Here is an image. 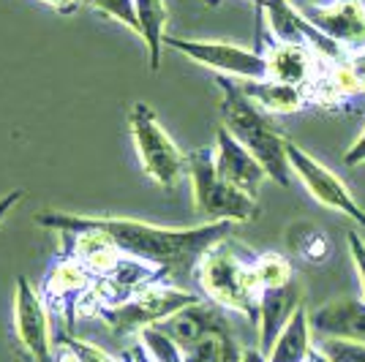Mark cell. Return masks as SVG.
<instances>
[{
	"instance_id": "obj_9",
	"label": "cell",
	"mask_w": 365,
	"mask_h": 362,
	"mask_svg": "<svg viewBox=\"0 0 365 362\" xmlns=\"http://www.w3.org/2000/svg\"><path fill=\"white\" fill-rule=\"evenodd\" d=\"M257 11L267 19V28L273 33V41L284 44H305L311 46L327 66L346 63L349 52L344 46H338L333 38H327L324 33L300 11L292 0H254Z\"/></svg>"
},
{
	"instance_id": "obj_18",
	"label": "cell",
	"mask_w": 365,
	"mask_h": 362,
	"mask_svg": "<svg viewBox=\"0 0 365 362\" xmlns=\"http://www.w3.org/2000/svg\"><path fill=\"white\" fill-rule=\"evenodd\" d=\"M314 351V330H311V311L305 302L294 311L289 324L275 338L273 348L267 351V362H308Z\"/></svg>"
},
{
	"instance_id": "obj_1",
	"label": "cell",
	"mask_w": 365,
	"mask_h": 362,
	"mask_svg": "<svg viewBox=\"0 0 365 362\" xmlns=\"http://www.w3.org/2000/svg\"><path fill=\"white\" fill-rule=\"evenodd\" d=\"M36 224L49 232H74V229H91L104 234L120 254L139 259L155 270L167 272L169 278L194 275L202 257L229 240L235 224L232 221H207L199 227L175 229L155 227L137 218H118V215H76L63 210H44L36 215Z\"/></svg>"
},
{
	"instance_id": "obj_2",
	"label": "cell",
	"mask_w": 365,
	"mask_h": 362,
	"mask_svg": "<svg viewBox=\"0 0 365 362\" xmlns=\"http://www.w3.org/2000/svg\"><path fill=\"white\" fill-rule=\"evenodd\" d=\"M218 90H221V118H224V128L235 136L245 150L264 166L267 177L289 188L292 185V166L287 158V139L273 123V115H267L262 106H257L243 93L240 82L232 76L215 74Z\"/></svg>"
},
{
	"instance_id": "obj_15",
	"label": "cell",
	"mask_w": 365,
	"mask_h": 362,
	"mask_svg": "<svg viewBox=\"0 0 365 362\" xmlns=\"http://www.w3.org/2000/svg\"><path fill=\"white\" fill-rule=\"evenodd\" d=\"M303 300H305V289L297 278L292 284H287V286L262 289V294H259V316H257V332H259L257 348L264 357L273 348L275 338L281 335V330L289 324L294 311L303 305Z\"/></svg>"
},
{
	"instance_id": "obj_17",
	"label": "cell",
	"mask_w": 365,
	"mask_h": 362,
	"mask_svg": "<svg viewBox=\"0 0 365 362\" xmlns=\"http://www.w3.org/2000/svg\"><path fill=\"white\" fill-rule=\"evenodd\" d=\"M240 82V79H237ZM243 93L254 101L257 106H262L267 115H292V112H300L308 106L311 95L294 85H284V82H275L270 76L264 79H245L240 82Z\"/></svg>"
},
{
	"instance_id": "obj_8",
	"label": "cell",
	"mask_w": 365,
	"mask_h": 362,
	"mask_svg": "<svg viewBox=\"0 0 365 362\" xmlns=\"http://www.w3.org/2000/svg\"><path fill=\"white\" fill-rule=\"evenodd\" d=\"M164 44L175 52H180L182 58L194 61L202 68H210L221 76H232V79H264L267 76V66H264V55L259 49H248V46L232 44V41H210V38H178V36H167Z\"/></svg>"
},
{
	"instance_id": "obj_27",
	"label": "cell",
	"mask_w": 365,
	"mask_h": 362,
	"mask_svg": "<svg viewBox=\"0 0 365 362\" xmlns=\"http://www.w3.org/2000/svg\"><path fill=\"white\" fill-rule=\"evenodd\" d=\"M346 66H349V71L354 74V79L360 82V88H363V93H365V46H363V49H354V52H349Z\"/></svg>"
},
{
	"instance_id": "obj_22",
	"label": "cell",
	"mask_w": 365,
	"mask_h": 362,
	"mask_svg": "<svg viewBox=\"0 0 365 362\" xmlns=\"http://www.w3.org/2000/svg\"><path fill=\"white\" fill-rule=\"evenodd\" d=\"M55 362H128L125 357L118 360L101 346L91 341H82L71 332H61L55 338Z\"/></svg>"
},
{
	"instance_id": "obj_4",
	"label": "cell",
	"mask_w": 365,
	"mask_h": 362,
	"mask_svg": "<svg viewBox=\"0 0 365 362\" xmlns=\"http://www.w3.org/2000/svg\"><path fill=\"white\" fill-rule=\"evenodd\" d=\"M185 169L191 180L194 210L205 215L207 221L248 224L259 215L257 199L243 194L240 188H235L218 175L213 148H197V150L185 152Z\"/></svg>"
},
{
	"instance_id": "obj_13",
	"label": "cell",
	"mask_w": 365,
	"mask_h": 362,
	"mask_svg": "<svg viewBox=\"0 0 365 362\" xmlns=\"http://www.w3.org/2000/svg\"><path fill=\"white\" fill-rule=\"evenodd\" d=\"M213 158L218 175L227 182H232L235 188H240L243 194H248V197L257 199L259 188L264 185V180H270L267 172H264V166L259 164L257 158L245 150L243 145L229 134L224 125L215 131Z\"/></svg>"
},
{
	"instance_id": "obj_28",
	"label": "cell",
	"mask_w": 365,
	"mask_h": 362,
	"mask_svg": "<svg viewBox=\"0 0 365 362\" xmlns=\"http://www.w3.org/2000/svg\"><path fill=\"white\" fill-rule=\"evenodd\" d=\"M344 161H346V166L365 164V128H363V134L349 145V150H346V155H344Z\"/></svg>"
},
{
	"instance_id": "obj_14",
	"label": "cell",
	"mask_w": 365,
	"mask_h": 362,
	"mask_svg": "<svg viewBox=\"0 0 365 362\" xmlns=\"http://www.w3.org/2000/svg\"><path fill=\"white\" fill-rule=\"evenodd\" d=\"M305 16L346 52L365 46V6L363 0H333L327 6L308 9Z\"/></svg>"
},
{
	"instance_id": "obj_24",
	"label": "cell",
	"mask_w": 365,
	"mask_h": 362,
	"mask_svg": "<svg viewBox=\"0 0 365 362\" xmlns=\"http://www.w3.org/2000/svg\"><path fill=\"white\" fill-rule=\"evenodd\" d=\"M93 11H98L101 16H107L112 22H118L123 28L139 36V19L134 14V0H85Z\"/></svg>"
},
{
	"instance_id": "obj_5",
	"label": "cell",
	"mask_w": 365,
	"mask_h": 362,
	"mask_svg": "<svg viewBox=\"0 0 365 362\" xmlns=\"http://www.w3.org/2000/svg\"><path fill=\"white\" fill-rule=\"evenodd\" d=\"M128 131L134 139V150L142 164V172L155 185L175 191L188 175L185 169V152L175 145V139L167 134L164 123L153 112L150 104L137 101L128 109Z\"/></svg>"
},
{
	"instance_id": "obj_29",
	"label": "cell",
	"mask_w": 365,
	"mask_h": 362,
	"mask_svg": "<svg viewBox=\"0 0 365 362\" xmlns=\"http://www.w3.org/2000/svg\"><path fill=\"white\" fill-rule=\"evenodd\" d=\"M38 3H44V6H49L52 11H58V14H63V16L76 14V11L85 6V0H38Z\"/></svg>"
},
{
	"instance_id": "obj_30",
	"label": "cell",
	"mask_w": 365,
	"mask_h": 362,
	"mask_svg": "<svg viewBox=\"0 0 365 362\" xmlns=\"http://www.w3.org/2000/svg\"><path fill=\"white\" fill-rule=\"evenodd\" d=\"M22 197H25V191H19V188H16V191H11V194H6V197H0V224H3V221L11 215V210H14L16 205L22 202Z\"/></svg>"
},
{
	"instance_id": "obj_19",
	"label": "cell",
	"mask_w": 365,
	"mask_h": 362,
	"mask_svg": "<svg viewBox=\"0 0 365 362\" xmlns=\"http://www.w3.org/2000/svg\"><path fill=\"white\" fill-rule=\"evenodd\" d=\"M134 14L139 19V38L148 46V61L150 71L155 74L161 68V52L167 41V22L169 9L167 0H134Z\"/></svg>"
},
{
	"instance_id": "obj_25",
	"label": "cell",
	"mask_w": 365,
	"mask_h": 362,
	"mask_svg": "<svg viewBox=\"0 0 365 362\" xmlns=\"http://www.w3.org/2000/svg\"><path fill=\"white\" fill-rule=\"evenodd\" d=\"M317 348L327 362H365V343L349 338H319Z\"/></svg>"
},
{
	"instance_id": "obj_23",
	"label": "cell",
	"mask_w": 365,
	"mask_h": 362,
	"mask_svg": "<svg viewBox=\"0 0 365 362\" xmlns=\"http://www.w3.org/2000/svg\"><path fill=\"white\" fill-rule=\"evenodd\" d=\"M254 272H257V281L262 289H278L294 281V264L284 254H275V251L259 254L254 259Z\"/></svg>"
},
{
	"instance_id": "obj_16",
	"label": "cell",
	"mask_w": 365,
	"mask_h": 362,
	"mask_svg": "<svg viewBox=\"0 0 365 362\" xmlns=\"http://www.w3.org/2000/svg\"><path fill=\"white\" fill-rule=\"evenodd\" d=\"M311 330L317 338H349L365 343V300H330L311 311Z\"/></svg>"
},
{
	"instance_id": "obj_10",
	"label": "cell",
	"mask_w": 365,
	"mask_h": 362,
	"mask_svg": "<svg viewBox=\"0 0 365 362\" xmlns=\"http://www.w3.org/2000/svg\"><path fill=\"white\" fill-rule=\"evenodd\" d=\"M14 335L33 362H55V338L49 327V308L25 275L14 284Z\"/></svg>"
},
{
	"instance_id": "obj_7",
	"label": "cell",
	"mask_w": 365,
	"mask_h": 362,
	"mask_svg": "<svg viewBox=\"0 0 365 362\" xmlns=\"http://www.w3.org/2000/svg\"><path fill=\"white\" fill-rule=\"evenodd\" d=\"M287 158H289L292 175L303 182V188L319 202L322 207L338 212V215H346L354 224L365 227V207L333 169H327L308 150L294 145L292 139H287Z\"/></svg>"
},
{
	"instance_id": "obj_31",
	"label": "cell",
	"mask_w": 365,
	"mask_h": 362,
	"mask_svg": "<svg viewBox=\"0 0 365 362\" xmlns=\"http://www.w3.org/2000/svg\"><path fill=\"white\" fill-rule=\"evenodd\" d=\"M243 362H267V357L259 348H243Z\"/></svg>"
},
{
	"instance_id": "obj_11",
	"label": "cell",
	"mask_w": 365,
	"mask_h": 362,
	"mask_svg": "<svg viewBox=\"0 0 365 362\" xmlns=\"http://www.w3.org/2000/svg\"><path fill=\"white\" fill-rule=\"evenodd\" d=\"M93 278L85 264H79L71 257H58V264L46 275L44 289H41V300L49 308V314L61 316L66 327H74L76 321V308L82 297L88 294L93 286Z\"/></svg>"
},
{
	"instance_id": "obj_6",
	"label": "cell",
	"mask_w": 365,
	"mask_h": 362,
	"mask_svg": "<svg viewBox=\"0 0 365 362\" xmlns=\"http://www.w3.org/2000/svg\"><path fill=\"white\" fill-rule=\"evenodd\" d=\"M197 302H202L199 294H191L178 284L164 281V284H153V286L142 289L120 305L101 308L96 319H101L118 338H131L148 327H158L161 321L175 316L178 311L191 308Z\"/></svg>"
},
{
	"instance_id": "obj_26",
	"label": "cell",
	"mask_w": 365,
	"mask_h": 362,
	"mask_svg": "<svg viewBox=\"0 0 365 362\" xmlns=\"http://www.w3.org/2000/svg\"><path fill=\"white\" fill-rule=\"evenodd\" d=\"M346 242H349V254L351 262H354V270H357V278H360V289H363V300H365V240L351 229L346 234Z\"/></svg>"
},
{
	"instance_id": "obj_32",
	"label": "cell",
	"mask_w": 365,
	"mask_h": 362,
	"mask_svg": "<svg viewBox=\"0 0 365 362\" xmlns=\"http://www.w3.org/2000/svg\"><path fill=\"white\" fill-rule=\"evenodd\" d=\"M308 362H327V357H324V354H322L319 348L314 346V351H311V357H308Z\"/></svg>"
},
{
	"instance_id": "obj_21",
	"label": "cell",
	"mask_w": 365,
	"mask_h": 362,
	"mask_svg": "<svg viewBox=\"0 0 365 362\" xmlns=\"http://www.w3.org/2000/svg\"><path fill=\"white\" fill-rule=\"evenodd\" d=\"M182 362H243V348L237 346L229 324H224L194 346L182 348Z\"/></svg>"
},
{
	"instance_id": "obj_12",
	"label": "cell",
	"mask_w": 365,
	"mask_h": 362,
	"mask_svg": "<svg viewBox=\"0 0 365 362\" xmlns=\"http://www.w3.org/2000/svg\"><path fill=\"white\" fill-rule=\"evenodd\" d=\"M262 55H264V66H267L270 79L284 82V85H294L305 93H311V88L319 82L322 68H327V63L305 44L273 41Z\"/></svg>"
},
{
	"instance_id": "obj_3",
	"label": "cell",
	"mask_w": 365,
	"mask_h": 362,
	"mask_svg": "<svg viewBox=\"0 0 365 362\" xmlns=\"http://www.w3.org/2000/svg\"><path fill=\"white\" fill-rule=\"evenodd\" d=\"M194 278L213 305H218L221 311L240 314L251 324H257L262 286L254 272V259H243L229 240L213 245L202 257Z\"/></svg>"
},
{
	"instance_id": "obj_20",
	"label": "cell",
	"mask_w": 365,
	"mask_h": 362,
	"mask_svg": "<svg viewBox=\"0 0 365 362\" xmlns=\"http://www.w3.org/2000/svg\"><path fill=\"white\" fill-rule=\"evenodd\" d=\"M287 248L292 257L311 267H319L333 257V242L327 237V232L311 221H297L287 229Z\"/></svg>"
}]
</instances>
